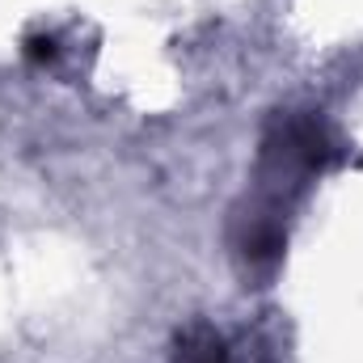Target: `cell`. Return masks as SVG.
I'll use <instances>...</instances> for the list:
<instances>
[{"label":"cell","mask_w":363,"mask_h":363,"mask_svg":"<svg viewBox=\"0 0 363 363\" xmlns=\"http://www.w3.org/2000/svg\"><path fill=\"white\" fill-rule=\"evenodd\" d=\"M169 363H233V351L211 321H190L174 338V359Z\"/></svg>","instance_id":"obj_1"}]
</instances>
